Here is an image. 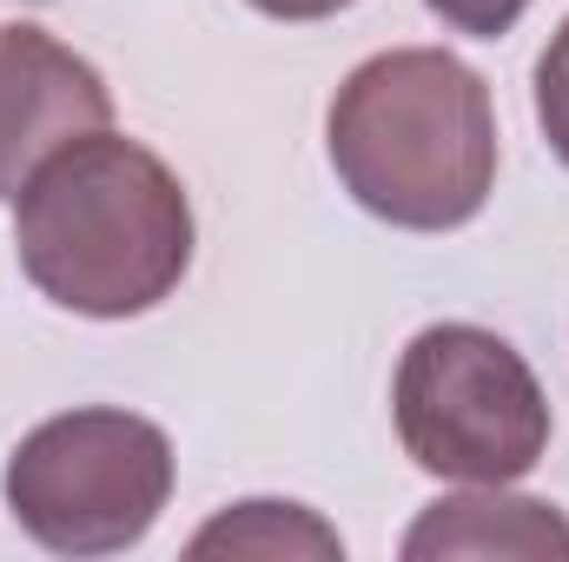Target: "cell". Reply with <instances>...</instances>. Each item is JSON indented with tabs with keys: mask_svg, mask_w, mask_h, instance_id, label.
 Wrapping results in <instances>:
<instances>
[{
	"mask_svg": "<svg viewBox=\"0 0 569 562\" xmlns=\"http://www.w3.org/2000/svg\"><path fill=\"white\" fill-rule=\"evenodd\" d=\"M192 199L179 172L113 127L60 145L13 199L27 284L73 318H140L192 272Z\"/></svg>",
	"mask_w": 569,
	"mask_h": 562,
	"instance_id": "1",
	"label": "cell"
},
{
	"mask_svg": "<svg viewBox=\"0 0 569 562\" xmlns=\"http://www.w3.org/2000/svg\"><path fill=\"white\" fill-rule=\"evenodd\" d=\"M338 185L398 232H457L497 192V107L443 47H391L345 73L325 113Z\"/></svg>",
	"mask_w": 569,
	"mask_h": 562,
	"instance_id": "2",
	"label": "cell"
},
{
	"mask_svg": "<svg viewBox=\"0 0 569 562\" xmlns=\"http://www.w3.org/2000/svg\"><path fill=\"white\" fill-rule=\"evenodd\" d=\"M405 456L443 483H517L550 450V398L523 351L483 324H425L391 378Z\"/></svg>",
	"mask_w": 569,
	"mask_h": 562,
	"instance_id": "3",
	"label": "cell"
},
{
	"mask_svg": "<svg viewBox=\"0 0 569 562\" xmlns=\"http://www.w3.org/2000/svg\"><path fill=\"white\" fill-rule=\"evenodd\" d=\"M7 516L53 556L140 550L172 496V443L140 411L87 404L33 423L0 470Z\"/></svg>",
	"mask_w": 569,
	"mask_h": 562,
	"instance_id": "4",
	"label": "cell"
},
{
	"mask_svg": "<svg viewBox=\"0 0 569 562\" xmlns=\"http://www.w3.org/2000/svg\"><path fill=\"white\" fill-rule=\"evenodd\" d=\"M113 127V93L93 60H80L47 27L7 20L0 27V199H20V185L60 152Z\"/></svg>",
	"mask_w": 569,
	"mask_h": 562,
	"instance_id": "5",
	"label": "cell"
},
{
	"mask_svg": "<svg viewBox=\"0 0 569 562\" xmlns=\"http://www.w3.org/2000/svg\"><path fill=\"white\" fill-rule=\"evenodd\" d=\"M405 562H443V556H530V562H569V516L557 503L510 496L503 483H477L470 496H443L405 530Z\"/></svg>",
	"mask_w": 569,
	"mask_h": 562,
	"instance_id": "6",
	"label": "cell"
},
{
	"mask_svg": "<svg viewBox=\"0 0 569 562\" xmlns=\"http://www.w3.org/2000/svg\"><path fill=\"white\" fill-rule=\"evenodd\" d=\"M186 556H259V562H338L345 556V536L305 510V503H279V496H252V503H232L219 510L192 543Z\"/></svg>",
	"mask_w": 569,
	"mask_h": 562,
	"instance_id": "7",
	"label": "cell"
},
{
	"mask_svg": "<svg viewBox=\"0 0 569 562\" xmlns=\"http://www.w3.org/2000/svg\"><path fill=\"white\" fill-rule=\"evenodd\" d=\"M537 127H543L550 152L569 165V20L550 33V47L537 60Z\"/></svg>",
	"mask_w": 569,
	"mask_h": 562,
	"instance_id": "8",
	"label": "cell"
},
{
	"mask_svg": "<svg viewBox=\"0 0 569 562\" xmlns=\"http://www.w3.org/2000/svg\"><path fill=\"white\" fill-rule=\"evenodd\" d=\"M425 7L450 33H470V40H503L530 13V0H425Z\"/></svg>",
	"mask_w": 569,
	"mask_h": 562,
	"instance_id": "9",
	"label": "cell"
},
{
	"mask_svg": "<svg viewBox=\"0 0 569 562\" xmlns=\"http://www.w3.org/2000/svg\"><path fill=\"white\" fill-rule=\"evenodd\" d=\"M246 7H259L266 20L305 27V20H331V13H345V7H358V0H246Z\"/></svg>",
	"mask_w": 569,
	"mask_h": 562,
	"instance_id": "10",
	"label": "cell"
}]
</instances>
